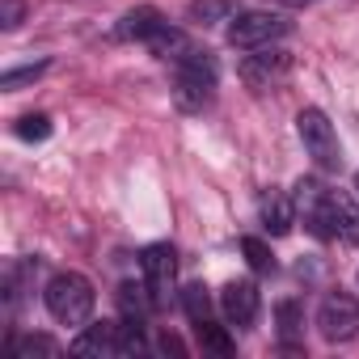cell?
<instances>
[{
	"label": "cell",
	"instance_id": "obj_1",
	"mask_svg": "<svg viewBox=\"0 0 359 359\" xmlns=\"http://www.w3.org/2000/svg\"><path fill=\"white\" fill-rule=\"evenodd\" d=\"M216 85H220V68H216V55L203 51V47H191L173 64V102L187 114L208 110L212 97H216Z\"/></svg>",
	"mask_w": 359,
	"mask_h": 359
},
{
	"label": "cell",
	"instance_id": "obj_2",
	"mask_svg": "<svg viewBox=\"0 0 359 359\" xmlns=\"http://www.w3.org/2000/svg\"><path fill=\"white\" fill-rule=\"evenodd\" d=\"M43 304H47V313H51L60 325H76V330H81V325L93 321L97 292H93V283H89L81 271H60V275L47 279Z\"/></svg>",
	"mask_w": 359,
	"mask_h": 359
},
{
	"label": "cell",
	"instance_id": "obj_3",
	"mask_svg": "<svg viewBox=\"0 0 359 359\" xmlns=\"http://www.w3.org/2000/svg\"><path fill=\"white\" fill-rule=\"evenodd\" d=\"M148 342H144V325H131V321H89L81 325V334L72 338V355H144Z\"/></svg>",
	"mask_w": 359,
	"mask_h": 359
},
{
	"label": "cell",
	"instance_id": "obj_4",
	"mask_svg": "<svg viewBox=\"0 0 359 359\" xmlns=\"http://www.w3.org/2000/svg\"><path fill=\"white\" fill-rule=\"evenodd\" d=\"M296 131H300V144H304V152L313 156V165L321 173H338L342 169V144H338V131L325 118V110L304 106L296 114Z\"/></svg>",
	"mask_w": 359,
	"mask_h": 359
},
{
	"label": "cell",
	"instance_id": "obj_5",
	"mask_svg": "<svg viewBox=\"0 0 359 359\" xmlns=\"http://www.w3.org/2000/svg\"><path fill=\"white\" fill-rule=\"evenodd\" d=\"M292 203H296V220L317 241L338 237V229H334V191L321 182V177H300L296 191H292Z\"/></svg>",
	"mask_w": 359,
	"mask_h": 359
},
{
	"label": "cell",
	"instance_id": "obj_6",
	"mask_svg": "<svg viewBox=\"0 0 359 359\" xmlns=\"http://www.w3.org/2000/svg\"><path fill=\"white\" fill-rule=\"evenodd\" d=\"M140 275H144L152 309H165L173 300V287H177V254H173V245L169 241L144 245L140 250Z\"/></svg>",
	"mask_w": 359,
	"mask_h": 359
},
{
	"label": "cell",
	"instance_id": "obj_7",
	"mask_svg": "<svg viewBox=\"0 0 359 359\" xmlns=\"http://www.w3.org/2000/svg\"><path fill=\"white\" fill-rule=\"evenodd\" d=\"M292 22L283 13H266V9H250V13H237L233 26H229V43L237 51H258V47H275L279 39H287Z\"/></svg>",
	"mask_w": 359,
	"mask_h": 359
},
{
	"label": "cell",
	"instance_id": "obj_8",
	"mask_svg": "<svg viewBox=\"0 0 359 359\" xmlns=\"http://www.w3.org/2000/svg\"><path fill=\"white\" fill-rule=\"evenodd\" d=\"M317 330L325 342H351L359 334V300L351 292H330L317 309Z\"/></svg>",
	"mask_w": 359,
	"mask_h": 359
},
{
	"label": "cell",
	"instance_id": "obj_9",
	"mask_svg": "<svg viewBox=\"0 0 359 359\" xmlns=\"http://www.w3.org/2000/svg\"><path fill=\"white\" fill-rule=\"evenodd\" d=\"M292 72V55L287 51H279V47H258L254 55H245L241 60V81L250 85V89H275L283 76Z\"/></svg>",
	"mask_w": 359,
	"mask_h": 359
},
{
	"label": "cell",
	"instance_id": "obj_10",
	"mask_svg": "<svg viewBox=\"0 0 359 359\" xmlns=\"http://www.w3.org/2000/svg\"><path fill=\"white\" fill-rule=\"evenodd\" d=\"M258 304H262V296H258V283H254V279H233V283H224V292H220V313H224V321L237 325V330H250V325H254Z\"/></svg>",
	"mask_w": 359,
	"mask_h": 359
},
{
	"label": "cell",
	"instance_id": "obj_11",
	"mask_svg": "<svg viewBox=\"0 0 359 359\" xmlns=\"http://www.w3.org/2000/svg\"><path fill=\"white\" fill-rule=\"evenodd\" d=\"M161 26H165L161 9H152V5H135V9H127V13L118 18L114 39H123V43H148Z\"/></svg>",
	"mask_w": 359,
	"mask_h": 359
},
{
	"label": "cell",
	"instance_id": "obj_12",
	"mask_svg": "<svg viewBox=\"0 0 359 359\" xmlns=\"http://www.w3.org/2000/svg\"><path fill=\"white\" fill-rule=\"evenodd\" d=\"M258 212H262V229H266L271 237H287L292 224H296V203H292V195H283V191H275V187L262 195Z\"/></svg>",
	"mask_w": 359,
	"mask_h": 359
},
{
	"label": "cell",
	"instance_id": "obj_13",
	"mask_svg": "<svg viewBox=\"0 0 359 359\" xmlns=\"http://www.w3.org/2000/svg\"><path fill=\"white\" fill-rule=\"evenodd\" d=\"M144 47H148L156 60H165V64H177V60H182V55H187L195 43H191L182 30H177V26H169V22H165V26H161V30H156V34H152Z\"/></svg>",
	"mask_w": 359,
	"mask_h": 359
},
{
	"label": "cell",
	"instance_id": "obj_14",
	"mask_svg": "<svg viewBox=\"0 0 359 359\" xmlns=\"http://www.w3.org/2000/svg\"><path fill=\"white\" fill-rule=\"evenodd\" d=\"M9 359H55L60 355V342L47 338V334H13L9 346H5Z\"/></svg>",
	"mask_w": 359,
	"mask_h": 359
},
{
	"label": "cell",
	"instance_id": "obj_15",
	"mask_svg": "<svg viewBox=\"0 0 359 359\" xmlns=\"http://www.w3.org/2000/svg\"><path fill=\"white\" fill-rule=\"evenodd\" d=\"M334 229L346 245H359V203L346 191H334Z\"/></svg>",
	"mask_w": 359,
	"mask_h": 359
},
{
	"label": "cell",
	"instance_id": "obj_16",
	"mask_svg": "<svg viewBox=\"0 0 359 359\" xmlns=\"http://www.w3.org/2000/svg\"><path fill=\"white\" fill-rule=\"evenodd\" d=\"M275 321H279V342L283 346H296L304 338V309H300V300H279L275 304Z\"/></svg>",
	"mask_w": 359,
	"mask_h": 359
},
{
	"label": "cell",
	"instance_id": "obj_17",
	"mask_svg": "<svg viewBox=\"0 0 359 359\" xmlns=\"http://www.w3.org/2000/svg\"><path fill=\"white\" fill-rule=\"evenodd\" d=\"M187 18L195 26H220V22H233L237 18V0H191Z\"/></svg>",
	"mask_w": 359,
	"mask_h": 359
},
{
	"label": "cell",
	"instance_id": "obj_18",
	"mask_svg": "<svg viewBox=\"0 0 359 359\" xmlns=\"http://www.w3.org/2000/svg\"><path fill=\"white\" fill-rule=\"evenodd\" d=\"M177 296H182V309H187V317H191L195 325H199V321H212V296H208L203 283H187Z\"/></svg>",
	"mask_w": 359,
	"mask_h": 359
},
{
	"label": "cell",
	"instance_id": "obj_19",
	"mask_svg": "<svg viewBox=\"0 0 359 359\" xmlns=\"http://www.w3.org/2000/svg\"><path fill=\"white\" fill-rule=\"evenodd\" d=\"M241 254H245L250 271H258V275H271V271H275V254H271V245H266V241L245 237V241H241Z\"/></svg>",
	"mask_w": 359,
	"mask_h": 359
},
{
	"label": "cell",
	"instance_id": "obj_20",
	"mask_svg": "<svg viewBox=\"0 0 359 359\" xmlns=\"http://www.w3.org/2000/svg\"><path fill=\"white\" fill-rule=\"evenodd\" d=\"M51 68V60H39V64H26V68H9L5 76H0V89L5 93H18L22 85H30V81H39L43 72Z\"/></svg>",
	"mask_w": 359,
	"mask_h": 359
},
{
	"label": "cell",
	"instance_id": "obj_21",
	"mask_svg": "<svg viewBox=\"0 0 359 359\" xmlns=\"http://www.w3.org/2000/svg\"><path fill=\"white\" fill-rule=\"evenodd\" d=\"M195 330H199V342H203L208 351H216V355H229V351H233V338H229L216 321H199Z\"/></svg>",
	"mask_w": 359,
	"mask_h": 359
},
{
	"label": "cell",
	"instance_id": "obj_22",
	"mask_svg": "<svg viewBox=\"0 0 359 359\" xmlns=\"http://www.w3.org/2000/svg\"><path fill=\"white\" fill-rule=\"evenodd\" d=\"M18 135L22 140H47L51 135V118L47 114H26V118H18Z\"/></svg>",
	"mask_w": 359,
	"mask_h": 359
},
{
	"label": "cell",
	"instance_id": "obj_23",
	"mask_svg": "<svg viewBox=\"0 0 359 359\" xmlns=\"http://www.w3.org/2000/svg\"><path fill=\"white\" fill-rule=\"evenodd\" d=\"M26 22V0H0V30H18Z\"/></svg>",
	"mask_w": 359,
	"mask_h": 359
},
{
	"label": "cell",
	"instance_id": "obj_24",
	"mask_svg": "<svg viewBox=\"0 0 359 359\" xmlns=\"http://www.w3.org/2000/svg\"><path fill=\"white\" fill-rule=\"evenodd\" d=\"M283 5H292V9H300V5H317V0H283Z\"/></svg>",
	"mask_w": 359,
	"mask_h": 359
},
{
	"label": "cell",
	"instance_id": "obj_25",
	"mask_svg": "<svg viewBox=\"0 0 359 359\" xmlns=\"http://www.w3.org/2000/svg\"><path fill=\"white\" fill-rule=\"evenodd\" d=\"M355 191H359V173H355Z\"/></svg>",
	"mask_w": 359,
	"mask_h": 359
}]
</instances>
